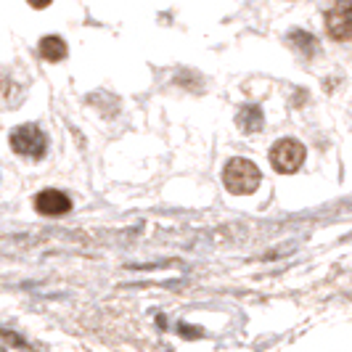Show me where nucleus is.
Returning <instances> with one entry per match:
<instances>
[{
  "label": "nucleus",
  "mask_w": 352,
  "mask_h": 352,
  "mask_svg": "<svg viewBox=\"0 0 352 352\" xmlns=\"http://www.w3.org/2000/svg\"><path fill=\"white\" fill-rule=\"evenodd\" d=\"M223 183H226V188L230 194H252L260 186V170L249 159H230L226 164V170H223Z\"/></svg>",
  "instance_id": "f257e3e1"
},
{
  "label": "nucleus",
  "mask_w": 352,
  "mask_h": 352,
  "mask_svg": "<svg viewBox=\"0 0 352 352\" xmlns=\"http://www.w3.org/2000/svg\"><path fill=\"white\" fill-rule=\"evenodd\" d=\"M11 148L19 157L27 159H43L48 148V138L37 124H21L11 133Z\"/></svg>",
  "instance_id": "f03ea898"
},
{
  "label": "nucleus",
  "mask_w": 352,
  "mask_h": 352,
  "mask_svg": "<svg viewBox=\"0 0 352 352\" xmlns=\"http://www.w3.org/2000/svg\"><path fill=\"white\" fill-rule=\"evenodd\" d=\"M305 146L300 141H294V138H283L278 141L273 148H270V164H273V170L276 173H283V175H292V173H297L302 167V162H305Z\"/></svg>",
  "instance_id": "7ed1b4c3"
},
{
  "label": "nucleus",
  "mask_w": 352,
  "mask_h": 352,
  "mask_svg": "<svg viewBox=\"0 0 352 352\" xmlns=\"http://www.w3.org/2000/svg\"><path fill=\"white\" fill-rule=\"evenodd\" d=\"M326 32L339 40L347 43L352 40V0H336L334 6L326 14Z\"/></svg>",
  "instance_id": "20e7f679"
},
{
  "label": "nucleus",
  "mask_w": 352,
  "mask_h": 352,
  "mask_svg": "<svg viewBox=\"0 0 352 352\" xmlns=\"http://www.w3.org/2000/svg\"><path fill=\"white\" fill-rule=\"evenodd\" d=\"M35 210L40 214H48V217H56V214H67L72 210V201L67 194L56 191V188H48V191H40L35 199Z\"/></svg>",
  "instance_id": "39448f33"
},
{
  "label": "nucleus",
  "mask_w": 352,
  "mask_h": 352,
  "mask_svg": "<svg viewBox=\"0 0 352 352\" xmlns=\"http://www.w3.org/2000/svg\"><path fill=\"white\" fill-rule=\"evenodd\" d=\"M40 56L45 61H61V58H67V43L56 35L43 37L40 40Z\"/></svg>",
  "instance_id": "423d86ee"
},
{
  "label": "nucleus",
  "mask_w": 352,
  "mask_h": 352,
  "mask_svg": "<svg viewBox=\"0 0 352 352\" xmlns=\"http://www.w3.org/2000/svg\"><path fill=\"white\" fill-rule=\"evenodd\" d=\"M239 127H241L244 133H257V130L263 127V111H260V106H247V109L239 114Z\"/></svg>",
  "instance_id": "0eeeda50"
},
{
  "label": "nucleus",
  "mask_w": 352,
  "mask_h": 352,
  "mask_svg": "<svg viewBox=\"0 0 352 352\" xmlns=\"http://www.w3.org/2000/svg\"><path fill=\"white\" fill-rule=\"evenodd\" d=\"M292 43L300 48L305 56H316L318 53V43L313 40V35H305V32H294L292 35Z\"/></svg>",
  "instance_id": "6e6552de"
},
{
  "label": "nucleus",
  "mask_w": 352,
  "mask_h": 352,
  "mask_svg": "<svg viewBox=\"0 0 352 352\" xmlns=\"http://www.w3.org/2000/svg\"><path fill=\"white\" fill-rule=\"evenodd\" d=\"M32 8H48L51 6V0H27Z\"/></svg>",
  "instance_id": "1a4fd4ad"
}]
</instances>
